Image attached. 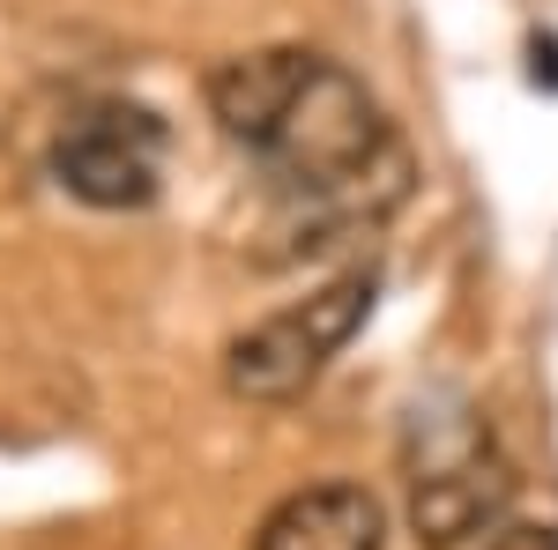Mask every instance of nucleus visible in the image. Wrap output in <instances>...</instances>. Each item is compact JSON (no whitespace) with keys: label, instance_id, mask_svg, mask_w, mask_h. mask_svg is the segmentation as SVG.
Instances as JSON below:
<instances>
[{"label":"nucleus","instance_id":"1","mask_svg":"<svg viewBox=\"0 0 558 550\" xmlns=\"http://www.w3.org/2000/svg\"><path fill=\"white\" fill-rule=\"evenodd\" d=\"M209 112L254 149L283 194L320 216H380L410 186V157L387 134L373 89L305 45H260L209 75Z\"/></svg>","mask_w":558,"mask_h":550},{"label":"nucleus","instance_id":"5","mask_svg":"<svg viewBox=\"0 0 558 550\" xmlns=\"http://www.w3.org/2000/svg\"><path fill=\"white\" fill-rule=\"evenodd\" d=\"M380 543H387V513L357 484L291 491L283 506H268V521L254 536V550H380Z\"/></svg>","mask_w":558,"mask_h":550},{"label":"nucleus","instance_id":"3","mask_svg":"<svg viewBox=\"0 0 558 550\" xmlns=\"http://www.w3.org/2000/svg\"><path fill=\"white\" fill-rule=\"evenodd\" d=\"M373 291H380L373 268H350V276H336V283H320V291H305V297H291V305H276V313H260L254 328L223 350L231 394H239V402H299L305 387L336 365V350L365 328Z\"/></svg>","mask_w":558,"mask_h":550},{"label":"nucleus","instance_id":"4","mask_svg":"<svg viewBox=\"0 0 558 550\" xmlns=\"http://www.w3.org/2000/svg\"><path fill=\"white\" fill-rule=\"evenodd\" d=\"M52 179L89 209H149L165 186V120L142 105H83L52 142Z\"/></svg>","mask_w":558,"mask_h":550},{"label":"nucleus","instance_id":"2","mask_svg":"<svg viewBox=\"0 0 558 550\" xmlns=\"http://www.w3.org/2000/svg\"><path fill=\"white\" fill-rule=\"evenodd\" d=\"M402 468H410V528L432 550H454L499 528V513L514 499V462L499 454L492 424L462 402H432L410 417Z\"/></svg>","mask_w":558,"mask_h":550},{"label":"nucleus","instance_id":"6","mask_svg":"<svg viewBox=\"0 0 558 550\" xmlns=\"http://www.w3.org/2000/svg\"><path fill=\"white\" fill-rule=\"evenodd\" d=\"M484 550H558V528L551 521H507V528H492Z\"/></svg>","mask_w":558,"mask_h":550}]
</instances>
